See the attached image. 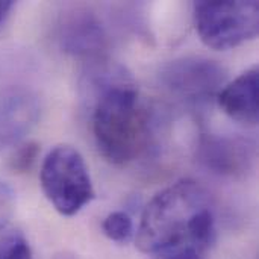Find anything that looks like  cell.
<instances>
[{"label":"cell","instance_id":"cell-6","mask_svg":"<svg viewBox=\"0 0 259 259\" xmlns=\"http://www.w3.org/2000/svg\"><path fill=\"white\" fill-rule=\"evenodd\" d=\"M197 158L212 173L237 178L252 168L255 146L237 137L205 135L199 143Z\"/></svg>","mask_w":259,"mask_h":259},{"label":"cell","instance_id":"cell-9","mask_svg":"<svg viewBox=\"0 0 259 259\" xmlns=\"http://www.w3.org/2000/svg\"><path fill=\"white\" fill-rule=\"evenodd\" d=\"M62 47L73 55H93L103 49L105 33L94 15L90 12L74 14L61 30Z\"/></svg>","mask_w":259,"mask_h":259},{"label":"cell","instance_id":"cell-13","mask_svg":"<svg viewBox=\"0 0 259 259\" xmlns=\"http://www.w3.org/2000/svg\"><path fill=\"white\" fill-rule=\"evenodd\" d=\"M39 155V146L33 141L17 146L9 158V168L15 173L29 171L36 162Z\"/></svg>","mask_w":259,"mask_h":259},{"label":"cell","instance_id":"cell-5","mask_svg":"<svg viewBox=\"0 0 259 259\" xmlns=\"http://www.w3.org/2000/svg\"><path fill=\"white\" fill-rule=\"evenodd\" d=\"M167 90L193 106L206 103L219 94L225 82L223 68L202 56H187L173 61L162 73Z\"/></svg>","mask_w":259,"mask_h":259},{"label":"cell","instance_id":"cell-11","mask_svg":"<svg viewBox=\"0 0 259 259\" xmlns=\"http://www.w3.org/2000/svg\"><path fill=\"white\" fill-rule=\"evenodd\" d=\"M0 259H33L32 247L20 231L0 234Z\"/></svg>","mask_w":259,"mask_h":259},{"label":"cell","instance_id":"cell-15","mask_svg":"<svg viewBox=\"0 0 259 259\" xmlns=\"http://www.w3.org/2000/svg\"><path fill=\"white\" fill-rule=\"evenodd\" d=\"M14 8V2L11 0H0V27L2 24L6 21V18L9 17V12Z\"/></svg>","mask_w":259,"mask_h":259},{"label":"cell","instance_id":"cell-14","mask_svg":"<svg viewBox=\"0 0 259 259\" xmlns=\"http://www.w3.org/2000/svg\"><path fill=\"white\" fill-rule=\"evenodd\" d=\"M15 211V194L12 188L0 181V229H5Z\"/></svg>","mask_w":259,"mask_h":259},{"label":"cell","instance_id":"cell-10","mask_svg":"<svg viewBox=\"0 0 259 259\" xmlns=\"http://www.w3.org/2000/svg\"><path fill=\"white\" fill-rule=\"evenodd\" d=\"M103 234L115 243L126 244L134 237V222L124 211H114L102 223Z\"/></svg>","mask_w":259,"mask_h":259},{"label":"cell","instance_id":"cell-8","mask_svg":"<svg viewBox=\"0 0 259 259\" xmlns=\"http://www.w3.org/2000/svg\"><path fill=\"white\" fill-rule=\"evenodd\" d=\"M258 90L259 70L253 65L219 91V106L229 118L253 127L259 118Z\"/></svg>","mask_w":259,"mask_h":259},{"label":"cell","instance_id":"cell-16","mask_svg":"<svg viewBox=\"0 0 259 259\" xmlns=\"http://www.w3.org/2000/svg\"><path fill=\"white\" fill-rule=\"evenodd\" d=\"M53 259H74V256L71 253H68V252H61V253H58Z\"/></svg>","mask_w":259,"mask_h":259},{"label":"cell","instance_id":"cell-7","mask_svg":"<svg viewBox=\"0 0 259 259\" xmlns=\"http://www.w3.org/2000/svg\"><path fill=\"white\" fill-rule=\"evenodd\" d=\"M36 97L24 88H11L0 96V150L17 147L38 120Z\"/></svg>","mask_w":259,"mask_h":259},{"label":"cell","instance_id":"cell-1","mask_svg":"<svg viewBox=\"0 0 259 259\" xmlns=\"http://www.w3.org/2000/svg\"><path fill=\"white\" fill-rule=\"evenodd\" d=\"M93 135L102 156L115 165L134 161L149 137V114L137 88L124 80L106 85L93 109Z\"/></svg>","mask_w":259,"mask_h":259},{"label":"cell","instance_id":"cell-2","mask_svg":"<svg viewBox=\"0 0 259 259\" xmlns=\"http://www.w3.org/2000/svg\"><path fill=\"white\" fill-rule=\"evenodd\" d=\"M209 208L208 194L191 179H181L159 191L144 208L135 243L140 252L158 255L188 237L193 220Z\"/></svg>","mask_w":259,"mask_h":259},{"label":"cell","instance_id":"cell-4","mask_svg":"<svg viewBox=\"0 0 259 259\" xmlns=\"http://www.w3.org/2000/svg\"><path fill=\"white\" fill-rule=\"evenodd\" d=\"M194 24L202 42L214 50L235 49L259 32L256 0H225L194 3Z\"/></svg>","mask_w":259,"mask_h":259},{"label":"cell","instance_id":"cell-3","mask_svg":"<svg viewBox=\"0 0 259 259\" xmlns=\"http://www.w3.org/2000/svg\"><path fill=\"white\" fill-rule=\"evenodd\" d=\"M39 181L47 200L64 217L76 215L96 196L85 159L71 146H56L46 155Z\"/></svg>","mask_w":259,"mask_h":259},{"label":"cell","instance_id":"cell-12","mask_svg":"<svg viewBox=\"0 0 259 259\" xmlns=\"http://www.w3.org/2000/svg\"><path fill=\"white\" fill-rule=\"evenodd\" d=\"M209 246L191 238H185L179 244L158 253V259H206Z\"/></svg>","mask_w":259,"mask_h":259}]
</instances>
